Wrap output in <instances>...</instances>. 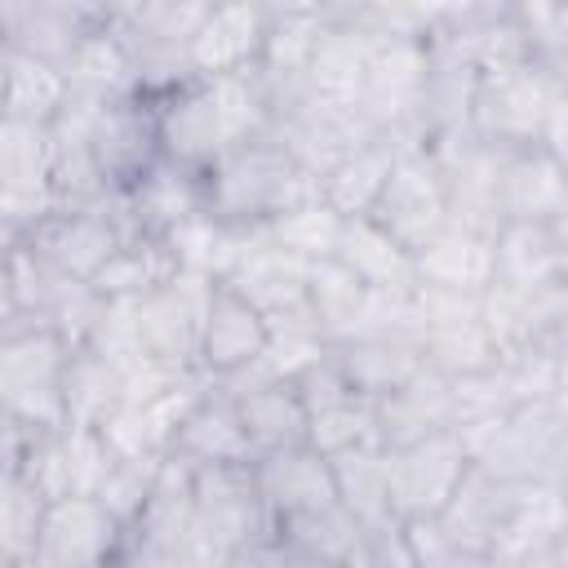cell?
I'll use <instances>...</instances> for the list:
<instances>
[{"label":"cell","instance_id":"obj_1","mask_svg":"<svg viewBox=\"0 0 568 568\" xmlns=\"http://www.w3.org/2000/svg\"><path fill=\"white\" fill-rule=\"evenodd\" d=\"M311 195H320V182L271 133L231 146L204 173L209 213L231 222V226H244V231L266 226L275 213L293 209V204H302Z\"/></svg>","mask_w":568,"mask_h":568},{"label":"cell","instance_id":"obj_2","mask_svg":"<svg viewBox=\"0 0 568 568\" xmlns=\"http://www.w3.org/2000/svg\"><path fill=\"white\" fill-rule=\"evenodd\" d=\"M75 346L49 324H4L0 328V417L31 430L67 426V368Z\"/></svg>","mask_w":568,"mask_h":568},{"label":"cell","instance_id":"obj_3","mask_svg":"<svg viewBox=\"0 0 568 568\" xmlns=\"http://www.w3.org/2000/svg\"><path fill=\"white\" fill-rule=\"evenodd\" d=\"M466 439V453L479 470L506 479V484H532L559 475L568 462V430L555 413V404H519L501 417L475 422L457 430Z\"/></svg>","mask_w":568,"mask_h":568},{"label":"cell","instance_id":"obj_4","mask_svg":"<svg viewBox=\"0 0 568 568\" xmlns=\"http://www.w3.org/2000/svg\"><path fill=\"white\" fill-rule=\"evenodd\" d=\"M555 102H559V75L537 58L488 71V75H479L470 133L497 151L537 146L541 124H546Z\"/></svg>","mask_w":568,"mask_h":568},{"label":"cell","instance_id":"obj_5","mask_svg":"<svg viewBox=\"0 0 568 568\" xmlns=\"http://www.w3.org/2000/svg\"><path fill=\"white\" fill-rule=\"evenodd\" d=\"M195 528L213 559H240L275 532L253 479V462L195 470Z\"/></svg>","mask_w":568,"mask_h":568},{"label":"cell","instance_id":"obj_6","mask_svg":"<svg viewBox=\"0 0 568 568\" xmlns=\"http://www.w3.org/2000/svg\"><path fill=\"white\" fill-rule=\"evenodd\" d=\"M470 453L457 430H439L408 448L390 453V506L399 524L439 519L457 497L462 479L470 475Z\"/></svg>","mask_w":568,"mask_h":568},{"label":"cell","instance_id":"obj_7","mask_svg":"<svg viewBox=\"0 0 568 568\" xmlns=\"http://www.w3.org/2000/svg\"><path fill=\"white\" fill-rule=\"evenodd\" d=\"M417 342L426 368L439 377H475L497 364V346L479 324V297L417 288Z\"/></svg>","mask_w":568,"mask_h":568},{"label":"cell","instance_id":"obj_8","mask_svg":"<svg viewBox=\"0 0 568 568\" xmlns=\"http://www.w3.org/2000/svg\"><path fill=\"white\" fill-rule=\"evenodd\" d=\"M129 240L120 213H115V195L98 200V204H62L49 222H40L27 244L62 275L93 284V275L115 257V248ZM18 244V240H13Z\"/></svg>","mask_w":568,"mask_h":568},{"label":"cell","instance_id":"obj_9","mask_svg":"<svg viewBox=\"0 0 568 568\" xmlns=\"http://www.w3.org/2000/svg\"><path fill=\"white\" fill-rule=\"evenodd\" d=\"M448 182V217L466 231L479 235H497L506 226L501 213V169H506V151L479 142L475 133H457V138H439L426 146Z\"/></svg>","mask_w":568,"mask_h":568},{"label":"cell","instance_id":"obj_10","mask_svg":"<svg viewBox=\"0 0 568 568\" xmlns=\"http://www.w3.org/2000/svg\"><path fill=\"white\" fill-rule=\"evenodd\" d=\"M213 288H217V280L195 275V271H178L155 293H146L138 302L146 359H160V364H173V368H195V351H200V333H204Z\"/></svg>","mask_w":568,"mask_h":568},{"label":"cell","instance_id":"obj_11","mask_svg":"<svg viewBox=\"0 0 568 568\" xmlns=\"http://www.w3.org/2000/svg\"><path fill=\"white\" fill-rule=\"evenodd\" d=\"M404 248H422L430 244L453 217H448V182L439 160L422 146V151H404L395 160V173L386 182V195L373 213Z\"/></svg>","mask_w":568,"mask_h":568},{"label":"cell","instance_id":"obj_12","mask_svg":"<svg viewBox=\"0 0 568 568\" xmlns=\"http://www.w3.org/2000/svg\"><path fill=\"white\" fill-rule=\"evenodd\" d=\"M102 22L106 4L89 0H0V49H18L62 67Z\"/></svg>","mask_w":568,"mask_h":568},{"label":"cell","instance_id":"obj_13","mask_svg":"<svg viewBox=\"0 0 568 568\" xmlns=\"http://www.w3.org/2000/svg\"><path fill=\"white\" fill-rule=\"evenodd\" d=\"M124 555V524L98 497H62L49 506L36 564L40 568H106Z\"/></svg>","mask_w":568,"mask_h":568},{"label":"cell","instance_id":"obj_14","mask_svg":"<svg viewBox=\"0 0 568 568\" xmlns=\"http://www.w3.org/2000/svg\"><path fill=\"white\" fill-rule=\"evenodd\" d=\"M155 133H160V155L191 173H209L235 146L209 80H195L191 89L155 102Z\"/></svg>","mask_w":568,"mask_h":568},{"label":"cell","instance_id":"obj_15","mask_svg":"<svg viewBox=\"0 0 568 568\" xmlns=\"http://www.w3.org/2000/svg\"><path fill=\"white\" fill-rule=\"evenodd\" d=\"M315 182H324V173L346 160L351 151H359L364 142H373L368 120L359 115V106H342V102H320L306 98L297 111H288L284 120H275L266 129Z\"/></svg>","mask_w":568,"mask_h":568},{"label":"cell","instance_id":"obj_16","mask_svg":"<svg viewBox=\"0 0 568 568\" xmlns=\"http://www.w3.org/2000/svg\"><path fill=\"white\" fill-rule=\"evenodd\" d=\"M93 160L98 173L106 182L111 195L129 191L133 182H142L164 155H160V133H155V102L146 98H120L98 115L93 129Z\"/></svg>","mask_w":568,"mask_h":568},{"label":"cell","instance_id":"obj_17","mask_svg":"<svg viewBox=\"0 0 568 568\" xmlns=\"http://www.w3.org/2000/svg\"><path fill=\"white\" fill-rule=\"evenodd\" d=\"M271 342V324L266 315L244 302L231 284L213 288L209 315H204V333H200V351H195V368L209 382H231L240 373H248Z\"/></svg>","mask_w":568,"mask_h":568},{"label":"cell","instance_id":"obj_18","mask_svg":"<svg viewBox=\"0 0 568 568\" xmlns=\"http://www.w3.org/2000/svg\"><path fill=\"white\" fill-rule=\"evenodd\" d=\"M253 479L262 493V506L271 515V528L324 510L337 501V484H333V462L324 453H315L311 444L284 448V453H266L253 457Z\"/></svg>","mask_w":568,"mask_h":568},{"label":"cell","instance_id":"obj_19","mask_svg":"<svg viewBox=\"0 0 568 568\" xmlns=\"http://www.w3.org/2000/svg\"><path fill=\"white\" fill-rule=\"evenodd\" d=\"M115 213H120L129 235L164 240L169 231H178L195 213H209L204 173H191V169H178V164L160 160L142 182H133L129 191L115 195Z\"/></svg>","mask_w":568,"mask_h":568},{"label":"cell","instance_id":"obj_20","mask_svg":"<svg viewBox=\"0 0 568 568\" xmlns=\"http://www.w3.org/2000/svg\"><path fill=\"white\" fill-rule=\"evenodd\" d=\"M266 18H271V4H262V0L213 4L204 27H200V36L191 40L195 75L200 80H217V75L257 71L262 44H266Z\"/></svg>","mask_w":568,"mask_h":568},{"label":"cell","instance_id":"obj_21","mask_svg":"<svg viewBox=\"0 0 568 568\" xmlns=\"http://www.w3.org/2000/svg\"><path fill=\"white\" fill-rule=\"evenodd\" d=\"M368 58H373V36L359 27L355 4H333L328 27L306 67V93L320 102L355 106L368 80Z\"/></svg>","mask_w":568,"mask_h":568},{"label":"cell","instance_id":"obj_22","mask_svg":"<svg viewBox=\"0 0 568 568\" xmlns=\"http://www.w3.org/2000/svg\"><path fill=\"white\" fill-rule=\"evenodd\" d=\"M333 359H337L346 386L368 404L395 395L426 368L417 333H364V337L337 342Z\"/></svg>","mask_w":568,"mask_h":568},{"label":"cell","instance_id":"obj_23","mask_svg":"<svg viewBox=\"0 0 568 568\" xmlns=\"http://www.w3.org/2000/svg\"><path fill=\"white\" fill-rule=\"evenodd\" d=\"M373 417H377V444L386 453L408 448L417 439H430L439 430H457V417H453V382L439 377L435 368H422L408 386H399L395 395L377 399L373 404Z\"/></svg>","mask_w":568,"mask_h":568},{"label":"cell","instance_id":"obj_24","mask_svg":"<svg viewBox=\"0 0 568 568\" xmlns=\"http://www.w3.org/2000/svg\"><path fill=\"white\" fill-rule=\"evenodd\" d=\"M222 284H231L244 302H253L266 320H275V315H288V311H302V306H306L311 262H302V257H293V253H284V248H275V244L262 235V226H257V231H253V244H248L244 257H240V266H235Z\"/></svg>","mask_w":568,"mask_h":568},{"label":"cell","instance_id":"obj_25","mask_svg":"<svg viewBox=\"0 0 568 568\" xmlns=\"http://www.w3.org/2000/svg\"><path fill=\"white\" fill-rule=\"evenodd\" d=\"M413 262H417V288H439L462 297H479L497 275L493 235L466 231L457 222H448L430 244H422Z\"/></svg>","mask_w":568,"mask_h":568},{"label":"cell","instance_id":"obj_26","mask_svg":"<svg viewBox=\"0 0 568 568\" xmlns=\"http://www.w3.org/2000/svg\"><path fill=\"white\" fill-rule=\"evenodd\" d=\"M169 457L186 462L191 470H213V466H248L253 462V448H248V435H244V422H240V408L226 390H209L191 417L182 422Z\"/></svg>","mask_w":568,"mask_h":568},{"label":"cell","instance_id":"obj_27","mask_svg":"<svg viewBox=\"0 0 568 568\" xmlns=\"http://www.w3.org/2000/svg\"><path fill=\"white\" fill-rule=\"evenodd\" d=\"M493 284H506L515 293H537L568 275V248L559 244L550 222H506L493 235Z\"/></svg>","mask_w":568,"mask_h":568},{"label":"cell","instance_id":"obj_28","mask_svg":"<svg viewBox=\"0 0 568 568\" xmlns=\"http://www.w3.org/2000/svg\"><path fill=\"white\" fill-rule=\"evenodd\" d=\"M475 93H479V71L457 58L444 44H430V75L417 102V124L426 146L439 138H457L470 133V111H475Z\"/></svg>","mask_w":568,"mask_h":568},{"label":"cell","instance_id":"obj_29","mask_svg":"<svg viewBox=\"0 0 568 568\" xmlns=\"http://www.w3.org/2000/svg\"><path fill=\"white\" fill-rule=\"evenodd\" d=\"M209 0H124L106 4V18L129 53L146 49H191L209 18Z\"/></svg>","mask_w":568,"mask_h":568},{"label":"cell","instance_id":"obj_30","mask_svg":"<svg viewBox=\"0 0 568 568\" xmlns=\"http://www.w3.org/2000/svg\"><path fill=\"white\" fill-rule=\"evenodd\" d=\"M337 262L351 275H359L373 293H413L417 288L413 248H404L377 217H346Z\"/></svg>","mask_w":568,"mask_h":568},{"label":"cell","instance_id":"obj_31","mask_svg":"<svg viewBox=\"0 0 568 568\" xmlns=\"http://www.w3.org/2000/svg\"><path fill=\"white\" fill-rule=\"evenodd\" d=\"M67 98H71V84L62 67L18 49H0V120L53 124Z\"/></svg>","mask_w":568,"mask_h":568},{"label":"cell","instance_id":"obj_32","mask_svg":"<svg viewBox=\"0 0 568 568\" xmlns=\"http://www.w3.org/2000/svg\"><path fill=\"white\" fill-rule=\"evenodd\" d=\"M510 488L515 484H506V479L470 466V475L462 479L457 497L439 515V524H444V532H448V541H453L457 555H479V559L493 555L497 528H501L506 506H510Z\"/></svg>","mask_w":568,"mask_h":568},{"label":"cell","instance_id":"obj_33","mask_svg":"<svg viewBox=\"0 0 568 568\" xmlns=\"http://www.w3.org/2000/svg\"><path fill=\"white\" fill-rule=\"evenodd\" d=\"M373 306H377V293H373L359 275H351L337 257L311 266L306 311H311V320L320 324V333H324L333 346L359 337V333L368 328V320H373Z\"/></svg>","mask_w":568,"mask_h":568},{"label":"cell","instance_id":"obj_34","mask_svg":"<svg viewBox=\"0 0 568 568\" xmlns=\"http://www.w3.org/2000/svg\"><path fill=\"white\" fill-rule=\"evenodd\" d=\"M231 399L240 408V422H244V435H248L253 457H266V453H284V448L306 444L311 413H306L297 386H288V382H262V386H248V390H240Z\"/></svg>","mask_w":568,"mask_h":568},{"label":"cell","instance_id":"obj_35","mask_svg":"<svg viewBox=\"0 0 568 568\" xmlns=\"http://www.w3.org/2000/svg\"><path fill=\"white\" fill-rule=\"evenodd\" d=\"M568 191V169L541 146L506 151L501 169V213L506 222H550Z\"/></svg>","mask_w":568,"mask_h":568},{"label":"cell","instance_id":"obj_36","mask_svg":"<svg viewBox=\"0 0 568 568\" xmlns=\"http://www.w3.org/2000/svg\"><path fill=\"white\" fill-rule=\"evenodd\" d=\"M395 160L399 155L382 138L364 142L359 151H351L346 160H337L324 173V182H320L324 204H333L342 217H373L382 195H386V182L395 173Z\"/></svg>","mask_w":568,"mask_h":568},{"label":"cell","instance_id":"obj_37","mask_svg":"<svg viewBox=\"0 0 568 568\" xmlns=\"http://www.w3.org/2000/svg\"><path fill=\"white\" fill-rule=\"evenodd\" d=\"M67 71V84L71 93H84V98H102V102H120V98H133L138 93V80H133V53L124 49V40L115 36L111 18L84 36V44L62 62Z\"/></svg>","mask_w":568,"mask_h":568},{"label":"cell","instance_id":"obj_38","mask_svg":"<svg viewBox=\"0 0 568 568\" xmlns=\"http://www.w3.org/2000/svg\"><path fill=\"white\" fill-rule=\"evenodd\" d=\"M164 244H169L178 271H195V275H209V280L222 284L240 266L244 248L253 244V231L231 226V222H222L213 213H195L191 222H182L178 231H169Z\"/></svg>","mask_w":568,"mask_h":568},{"label":"cell","instance_id":"obj_39","mask_svg":"<svg viewBox=\"0 0 568 568\" xmlns=\"http://www.w3.org/2000/svg\"><path fill=\"white\" fill-rule=\"evenodd\" d=\"M333 484H337V501L364 528H382V524L395 519V506H390V453L382 444H364V448H351V453L333 457Z\"/></svg>","mask_w":568,"mask_h":568},{"label":"cell","instance_id":"obj_40","mask_svg":"<svg viewBox=\"0 0 568 568\" xmlns=\"http://www.w3.org/2000/svg\"><path fill=\"white\" fill-rule=\"evenodd\" d=\"M169 275H178V262H173L169 244L151 240V235H129L115 248V257L93 275V293L98 297H115V302H142Z\"/></svg>","mask_w":568,"mask_h":568},{"label":"cell","instance_id":"obj_41","mask_svg":"<svg viewBox=\"0 0 568 568\" xmlns=\"http://www.w3.org/2000/svg\"><path fill=\"white\" fill-rule=\"evenodd\" d=\"M342 231H346V217H342L333 204H324V195H311V200H302V204H293V209H284V213H275V217L262 226V235H266L275 248L293 253V257H302V262H311V266L337 257Z\"/></svg>","mask_w":568,"mask_h":568},{"label":"cell","instance_id":"obj_42","mask_svg":"<svg viewBox=\"0 0 568 568\" xmlns=\"http://www.w3.org/2000/svg\"><path fill=\"white\" fill-rule=\"evenodd\" d=\"M67 426H102L115 408H124V368L98 359L93 351H75L67 368Z\"/></svg>","mask_w":568,"mask_h":568},{"label":"cell","instance_id":"obj_43","mask_svg":"<svg viewBox=\"0 0 568 568\" xmlns=\"http://www.w3.org/2000/svg\"><path fill=\"white\" fill-rule=\"evenodd\" d=\"M49 497L18 470H0V564L36 559V541L49 515Z\"/></svg>","mask_w":568,"mask_h":568},{"label":"cell","instance_id":"obj_44","mask_svg":"<svg viewBox=\"0 0 568 568\" xmlns=\"http://www.w3.org/2000/svg\"><path fill=\"white\" fill-rule=\"evenodd\" d=\"M275 537H284L288 546H297L302 555H311V559H320V564H328V568H342V564L359 550L364 524H359L342 501H333V506H324V510H311V515H297V519L280 524Z\"/></svg>","mask_w":568,"mask_h":568},{"label":"cell","instance_id":"obj_45","mask_svg":"<svg viewBox=\"0 0 568 568\" xmlns=\"http://www.w3.org/2000/svg\"><path fill=\"white\" fill-rule=\"evenodd\" d=\"M306 444L315 453H324L328 462L351 453V448H364V444H377V417H373V404L351 395L342 404H328L320 413H311V430H306Z\"/></svg>","mask_w":568,"mask_h":568},{"label":"cell","instance_id":"obj_46","mask_svg":"<svg viewBox=\"0 0 568 568\" xmlns=\"http://www.w3.org/2000/svg\"><path fill=\"white\" fill-rule=\"evenodd\" d=\"M564 359L537 351V346H515V351H501L497 355V377L510 395V404H546L555 399L559 382H564Z\"/></svg>","mask_w":568,"mask_h":568},{"label":"cell","instance_id":"obj_47","mask_svg":"<svg viewBox=\"0 0 568 568\" xmlns=\"http://www.w3.org/2000/svg\"><path fill=\"white\" fill-rule=\"evenodd\" d=\"M80 351H93L98 359L115 364V368H133L138 359H146L142 351V324H138V302H115L102 297V311L84 337Z\"/></svg>","mask_w":568,"mask_h":568},{"label":"cell","instance_id":"obj_48","mask_svg":"<svg viewBox=\"0 0 568 568\" xmlns=\"http://www.w3.org/2000/svg\"><path fill=\"white\" fill-rule=\"evenodd\" d=\"M160 470H164V457H115V466H111V475H106L98 501L129 528V524L142 515L146 497L155 493Z\"/></svg>","mask_w":568,"mask_h":568},{"label":"cell","instance_id":"obj_49","mask_svg":"<svg viewBox=\"0 0 568 568\" xmlns=\"http://www.w3.org/2000/svg\"><path fill=\"white\" fill-rule=\"evenodd\" d=\"M479 324L488 328L497 355L528 346V293H515L506 284H488L479 293Z\"/></svg>","mask_w":568,"mask_h":568},{"label":"cell","instance_id":"obj_50","mask_svg":"<svg viewBox=\"0 0 568 568\" xmlns=\"http://www.w3.org/2000/svg\"><path fill=\"white\" fill-rule=\"evenodd\" d=\"M342 568H417L413 546H408V537H404V524L390 519V524H382V528H364L359 550H355Z\"/></svg>","mask_w":568,"mask_h":568},{"label":"cell","instance_id":"obj_51","mask_svg":"<svg viewBox=\"0 0 568 568\" xmlns=\"http://www.w3.org/2000/svg\"><path fill=\"white\" fill-rule=\"evenodd\" d=\"M240 568H328V564H320V559H311V555H302L297 546H288L284 537H266V541H257L248 555H240Z\"/></svg>","mask_w":568,"mask_h":568},{"label":"cell","instance_id":"obj_52","mask_svg":"<svg viewBox=\"0 0 568 568\" xmlns=\"http://www.w3.org/2000/svg\"><path fill=\"white\" fill-rule=\"evenodd\" d=\"M537 146H541L550 160H559V164L568 169V93H564V89H559V102L550 106V115H546V124H541Z\"/></svg>","mask_w":568,"mask_h":568},{"label":"cell","instance_id":"obj_53","mask_svg":"<svg viewBox=\"0 0 568 568\" xmlns=\"http://www.w3.org/2000/svg\"><path fill=\"white\" fill-rule=\"evenodd\" d=\"M426 568H497L493 559H479V555H448L439 564H426Z\"/></svg>","mask_w":568,"mask_h":568},{"label":"cell","instance_id":"obj_54","mask_svg":"<svg viewBox=\"0 0 568 568\" xmlns=\"http://www.w3.org/2000/svg\"><path fill=\"white\" fill-rule=\"evenodd\" d=\"M546 568H568V528L555 537V546H550V555H546Z\"/></svg>","mask_w":568,"mask_h":568},{"label":"cell","instance_id":"obj_55","mask_svg":"<svg viewBox=\"0 0 568 568\" xmlns=\"http://www.w3.org/2000/svg\"><path fill=\"white\" fill-rule=\"evenodd\" d=\"M550 231L559 235V244L568 248V191H564V200H559V213L550 217Z\"/></svg>","mask_w":568,"mask_h":568},{"label":"cell","instance_id":"obj_56","mask_svg":"<svg viewBox=\"0 0 568 568\" xmlns=\"http://www.w3.org/2000/svg\"><path fill=\"white\" fill-rule=\"evenodd\" d=\"M555 413H559V422H564V430H568V368H564V382H559V390H555Z\"/></svg>","mask_w":568,"mask_h":568},{"label":"cell","instance_id":"obj_57","mask_svg":"<svg viewBox=\"0 0 568 568\" xmlns=\"http://www.w3.org/2000/svg\"><path fill=\"white\" fill-rule=\"evenodd\" d=\"M555 484H559V493H564V501H568V462L559 466V475H555Z\"/></svg>","mask_w":568,"mask_h":568},{"label":"cell","instance_id":"obj_58","mask_svg":"<svg viewBox=\"0 0 568 568\" xmlns=\"http://www.w3.org/2000/svg\"><path fill=\"white\" fill-rule=\"evenodd\" d=\"M0 568H40L36 559H18V564H0Z\"/></svg>","mask_w":568,"mask_h":568},{"label":"cell","instance_id":"obj_59","mask_svg":"<svg viewBox=\"0 0 568 568\" xmlns=\"http://www.w3.org/2000/svg\"><path fill=\"white\" fill-rule=\"evenodd\" d=\"M106 568H133V564H129V559L120 555V559H115V564H106Z\"/></svg>","mask_w":568,"mask_h":568}]
</instances>
